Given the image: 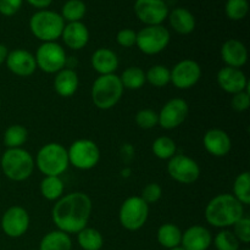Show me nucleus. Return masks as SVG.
Segmentation results:
<instances>
[{
	"instance_id": "obj_17",
	"label": "nucleus",
	"mask_w": 250,
	"mask_h": 250,
	"mask_svg": "<svg viewBox=\"0 0 250 250\" xmlns=\"http://www.w3.org/2000/svg\"><path fill=\"white\" fill-rule=\"evenodd\" d=\"M216 81L222 90L232 95L249 89L248 78L241 68L225 66L217 72Z\"/></svg>"
},
{
	"instance_id": "obj_44",
	"label": "nucleus",
	"mask_w": 250,
	"mask_h": 250,
	"mask_svg": "<svg viewBox=\"0 0 250 250\" xmlns=\"http://www.w3.org/2000/svg\"><path fill=\"white\" fill-rule=\"evenodd\" d=\"M7 54H9V50H7L6 46L4 44H0V65L5 62L7 58Z\"/></svg>"
},
{
	"instance_id": "obj_25",
	"label": "nucleus",
	"mask_w": 250,
	"mask_h": 250,
	"mask_svg": "<svg viewBox=\"0 0 250 250\" xmlns=\"http://www.w3.org/2000/svg\"><path fill=\"white\" fill-rule=\"evenodd\" d=\"M72 241L70 234L62 231H51L42 238L39 244V250H71Z\"/></svg>"
},
{
	"instance_id": "obj_27",
	"label": "nucleus",
	"mask_w": 250,
	"mask_h": 250,
	"mask_svg": "<svg viewBox=\"0 0 250 250\" xmlns=\"http://www.w3.org/2000/svg\"><path fill=\"white\" fill-rule=\"evenodd\" d=\"M156 238L160 246L164 248H175L181 246V239H182V231L180 227L173 224H164L159 227Z\"/></svg>"
},
{
	"instance_id": "obj_24",
	"label": "nucleus",
	"mask_w": 250,
	"mask_h": 250,
	"mask_svg": "<svg viewBox=\"0 0 250 250\" xmlns=\"http://www.w3.org/2000/svg\"><path fill=\"white\" fill-rule=\"evenodd\" d=\"M80 87V78L72 68H62L54 78V89L56 94L62 98H70L77 92Z\"/></svg>"
},
{
	"instance_id": "obj_28",
	"label": "nucleus",
	"mask_w": 250,
	"mask_h": 250,
	"mask_svg": "<svg viewBox=\"0 0 250 250\" xmlns=\"http://www.w3.org/2000/svg\"><path fill=\"white\" fill-rule=\"evenodd\" d=\"M77 242L83 250H100L104 246L102 233L92 227H85L78 232Z\"/></svg>"
},
{
	"instance_id": "obj_26",
	"label": "nucleus",
	"mask_w": 250,
	"mask_h": 250,
	"mask_svg": "<svg viewBox=\"0 0 250 250\" xmlns=\"http://www.w3.org/2000/svg\"><path fill=\"white\" fill-rule=\"evenodd\" d=\"M65 185L60 176H44L41 182V194L49 202H56L63 195Z\"/></svg>"
},
{
	"instance_id": "obj_30",
	"label": "nucleus",
	"mask_w": 250,
	"mask_h": 250,
	"mask_svg": "<svg viewBox=\"0 0 250 250\" xmlns=\"http://www.w3.org/2000/svg\"><path fill=\"white\" fill-rule=\"evenodd\" d=\"M87 14V5L83 0H67L61 7V17L63 21L70 22H81L83 17Z\"/></svg>"
},
{
	"instance_id": "obj_16",
	"label": "nucleus",
	"mask_w": 250,
	"mask_h": 250,
	"mask_svg": "<svg viewBox=\"0 0 250 250\" xmlns=\"http://www.w3.org/2000/svg\"><path fill=\"white\" fill-rule=\"evenodd\" d=\"M5 62L10 72L19 77H29L37 70L34 55L24 49H15V50L9 51Z\"/></svg>"
},
{
	"instance_id": "obj_10",
	"label": "nucleus",
	"mask_w": 250,
	"mask_h": 250,
	"mask_svg": "<svg viewBox=\"0 0 250 250\" xmlns=\"http://www.w3.org/2000/svg\"><path fill=\"white\" fill-rule=\"evenodd\" d=\"M37 68L45 73H58L67 63L65 49L56 42L42 43L34 55Z\"/></svg>"
},
{
	"instance_id": "obj_19",
	"label": "nucleus",
	"mask_w": 250,
	"mask_h": 250,
	"mask_svg": "<svg viewBox=\"0 0 250 250\" xmlns=\"http://www.w3.org/2000/svg\"><path fill=\"white\" fill-rule=\"evenodd\" d=\"M211 243V232L200 225H194L186 229L181 239V247L185 250H208Z\"/></svg>"
},
{
	"instance_id": "obj_37",
	"label": "nucleus",
	"mask_w": 250,
	"mask_h": 250,
	"mask_svg": "<svg viewBox=\"0 0 250 250\" xmlns=\"http://www.w3.org/2000/svg\"><path fill=\"white\" fill-rule=\"evenodd\" d=\"M136 124L139 128L150 129L159 125V115L151 109L139 110L136 115Z\"/></svg>"
},
{
	"instance_id": "obj_4",
	"label": "nucleus",
	"mask_w": 250,
	"mask_h": 250,
	"mask_svg": "<svg viewBox=\"0 0 250 250\" xmlns=\"http://www.w3.org/2000/svg\"><path fill=\"white\" fill-rule=\"evenodd\" d=\"M2 173L9 180L22 182L31 177L34 170V159L31 153L23 148L6 149L0 159Z\"/></svg>"
},
{
	"instance_id": "obj_45",
	"label": "nucleus",
	"mask_w": 250,
	"mask_h": 250,
	"mask_svg": "<svg viewBox=\"0 0 250 250\" xmlns=\"http://www.w3.org/2000/svg\"><path fill=\"white\" fill-rule=\"evenodd\" d=\"M168 250H185V249H183L181 246H178V247H175V248H171V249H168Z\"/></svg>"
},
{
	"instance_id": "obj_12",
	"label": "nucleus",
	"mask_w": 250,
	"mask_h": 250,
	"mask_svg": "<svg viewBox=\"0 0 250 250\" xmlns=\"http://www.w3.org/2000/svg\"><path fill=\"white\" fill-rule=\"evenodd\" d=\"M133 11L146 26H158L167 20L170 9L165 0H136Z\"/></svg>"
},
{
	"instance_id": "obj_43",
	"label": "nucleus",
	"mask_w": 250,
	"mask_h": 250,
	"mask_svg": "<svg viewBox=\"0 0 250 250\" xmlns=\"http://www.w3.org/2000/svg\"><path fill=\"white\" fill-rule=\"evenodd\" d=\"M26 2L31 5L32 7H34V9L44 10L50 6L53 0H26Z\"/></svg>"
},
{
	"instance_id": "obj_15",
	"label": "nucleus",
	"mask_w": 250,
	"mask_h": 250,
	"mask_svg": "<svg viewBox=\"0 0 250 250\" xmlns=\"http://www.w3.org/2000/svg\"><path fill=\"white\" fill-rule=\"evenodd\" d=\"M189 112L188 103L182 98L168 100L159 112V125L164 129H175L186 121Z\"/></svg>"
},
{
	"instance_id": "obj_5",
	"label": "nucleus",
	"mask_w": 250,
	"mask_h": 250,
	"mask_svg": "<svg viewBox=\"0 0 250 250\" xmlns=\"http://www.w3.org/2000/svg\"><path fill=\"white\" fill-rule=\"evenodd\" d=\"M124 89L120 77L115 73L99 76L90 90L93 104L100 110L111 109L120 102L124 95Z\"/></svg>"
},
{
	"instance_id": "obj_39",
	"label": "nucleus",
	"mask_w": 250,
	"mask_h": 250,
	"mask_svg": "<svg viewBox=\"0 0 250 250\" xmlns=\"http://www.w3.org/2000/svg\"><path fill=\"white\" fill-rule=\"evenodd\" d=\"M163 195V188L158 183H149L142 190L141 198L148 205L154 204V203L159 202Z\"/></svg>"
},
{
	"instance_id": "obj_36",
	"label": "nucleus",
	"mask_w": 250,
	"mask_h": 250,
	"mask_svg": "<svg viewBox=\"0 0 250 250\" xmlns=\"http://www.w3.org/2000/svg\"><path fill=\"white\" fill-rule=\"evenodd\" d=\"M212 243L216 250H239L241 242L237 239L233 232L229 229H222L215 236V238H212Z\"/></svg>"
},
{
	"instance_id": "obj_13",
	"label": "nucleus",
	"mask_w": 250,
	"mask_h": 250,
	"mask_svg": "<svg viewBox=\"0 0 250 250\" xmlns=\"http://www.w3.org/2000/svg\"><path fill=\"white\" fill-rule=\"evenodd\" d=\"M170 82L177 89H189L194 87L202 78V67L197 61L192 59H185L176 63L170 70Z\"/></svg>"
},
{
	"instance_id": "obj_38",
	"label": "nucleus",
	"mask_w": 250,
	"mask_h": 250,
	"mask_svg": "<svg viewBox=\"0 0 250 250\" xmlns=\"http://www.w3.org/2000/svg\"><path fill=\"white\" fill-rule=\"evenodd\" d=\"M233 233L239 242L248 244L250 242V219L247 216L241 217L233 225Z\"/></svg>"
},
{
	"instance_id": "obj_11",
	"label": "nucleus",
	"mask_w": 250,
	"mask_h": 250,
	"mask_svg": "<svg viewBox=\"0 0 250 250\" xmlns=\"http://www.w3.org/2000/svg\"><path fill=\"white\" fill-rule=\"evenodd\" d=\"M167 172L173 181L182 185H192L200 176V167L195 160L185 154H176L168 160Z\"/></svg>"
},
{
	"instance_id": "obj_34",
	"label": "nucleus",
	"mask_w": 250,
	"mask_h": 250,
	"mask_svg": "<svg viewBox=\"0 0 250 250\" xmlns=\"http://www.w3.org/2000/svg\"><path fill=\"white\" fill-rule=\"evenodd\" d=\"M170 68L165 65H154L146 72V82L156 88L166 87L170 83Z\"/></svg>"
},
{
	"instance_id": "obj_21",
	"label": "nucleus",
	"mask_w": 250,
	"mask_h": 250,
	"mask_svg": "<svg viewBox=\"0 0 250 250\" xmlns=\"http://www.w3.org/2000/svg\"><path fill=\"white\" fill-rule=\"evenodd\" d=\"M221 58L226 66L241 68L248 61V49L238 39H229L221 46Z\"/></svg>"
},
{
	"instance_id": "obj_32",
	"label": "nucleus",
	"mask_w": 250,
	"mask_h": 250,
	"mask_svg": "<svg viewBox=\"0 0 250 250\" xmlns=\"http://www.w3.org/2000/svg\"><path fill=\"white\" fill-rule=\"evenodd\" d=\"M151 150H153L154 155L160 160H170L172 156L177 154V146L172 138L161 136L153 142Z\"/></svg>"
},
{
	"instance_id": "obj_22",
	"label": "nucleus",
	"mask_w": 250,
	"mask_h": 250,
	"mask_svg": "<svg viewBox=\"0 0 250 250\" xmlns=\"http://www.w3.org/2000/svg\"><path fill=\"white\" fill-rule=\"evenodd\" d=\"M167 20L171 28L176 33L183 34V36L192 33L197 26L194 15L186 7H175L173 10H171L168 12Z\"/></svg>"
},
{
	"instance_id": "obj_3",
	"label": "nucleus",
	"mask_w": 250,
	"mask_h": 250,
	"mask_svg": "<svg viewBox=\"0 0 250 250\" xmlns=\"http://www.w3.org/2000/svg\"><path fill=\"white\" fill-rule=\"evenodd\" d=\"M65 24L59 12L49 9L38 10L29 19V31L43 43L56 42L61 38Z\"/></svg>"
},
{
	"instance_id": "obj_7",
	"label": "nucleus",
	"mask_w": 250,
	"mask_h": 250,
	"mask_svg": "<svg viewBox=\"0 0 250 250\" xmlns=\"http://www.w3.org/2000/svg\"><path fill=\"white\" fill-rule=\"evenodd\" d=\"M171 33L165 26H146L137 32L136 45L146 55H156L167 48Z\"/></svg>"
},
{
	"instance_id": "obj_2",
	"label": "nucleus",
	"mask_w": 250,
	"mask_h": 250,
	"mask_svg": "<svg viewBox=\"0 0 250 250\" xmlns=\"http://www.w3.org/2000/svg\"><path fill=\"white\" fill-rule=\"evenodd\" d=\"M244 216V205L229 193L212 198L205 208V220L216 229L231 227Z\"/></svg>"
},
{
	"instance_id": "obj_41",
	"label": "nucleus",
	"mask_w": 250,
	"mask_h": 250,
	"mask_svg": "<svg viewBox=\"0 0 250 250\" xmlns=\"http://www.w3.org/2000/svg\"><path fill=\"white\" fill-rule=\"evenodd\" d=\"M232 107H233L236 111L238 112H243L246 110L249 109L250 105V94H249V89L243 90V92H239L233 94L231 100Z\"/></svg>"
},
{
	"instance_id": "obj_14",
	"label": "nucleus",
	"mask_w": 250,
	"mask_h": 250,
	"mask_svg": "<svg viewBox=\"0 0 250 250\" xmlns=\"http://www.w3.org/2000/svg\"><path fill=\"white\" fill-rule=\"evenodd\" d=\"M31 219L26 209L22 207H11L1 217V229L10 238H20L29 229Z\"/></svg>"
},
{
	"instance_id": "obj_9",
	"label": "nucleus",
	"mask_w": 250,
	"mask_h": 250,
	"mask_svg": "<svg viewBox=\"0 0 250 250\" xmlns=\"http://www.w3.org/2000/svg\"><path fill=\"white\" fill-rule=\"evenodd\" d=\"M68 163L78 170H92L100 160V149L90 139H77L67 149Z\"/></svg>"
},
{
	"instance_id": "obj_40",
	"label": "nucleus",
	"mask_w": 250,
	"mask_h": 250,
	"mask_svg": "<svg viewBox=\"0 0 250 250\" xmlns=\"http://www.w3.org/2000/svg\"><path fill=\"white\" fill-rule=\"evenodd\" d=\"M136 41H137V32L131 28L120 29L116 34L117 44L124 46V48H132L133 45H136Z\"/></svg>"
},
{
	"instance_id": "obj_33",
	"label": "nucleus",
	"mask_w": 250,
	"mask_h": 250,
	"mask_svg": "<svg viewBox=\"0 0 250 250\" xmlns=\"http://www.w3.org/2000/svg\"><path fill=\"white\" fill-rule=\"evenodd\" d=\"M233 195L242 205L250 204V173L241 172L233 182Z\"/></svg>"
},
{
	"instance_id": "obj_8",
	"label": "nucleus",
	"mask_w": 250,
	"mask_h": 250,
	"mask_svg": "<svg viewBox=\"0 0 250 250\" xmlns=\"http://www.w3.org/2000/svg\"><path fill=\"white\" fill-rule=\"evenodd\" d=\"M149 216V205L141 197H129L122 203L119 211L120 224L127 231H138L146 225Z\"/></svg>"
},
{
	"instance_id": "obj_23",
	"label": "nucleus",
	"mask_w": 250,
	"mask_h": 250,
	"mask_svg": "<svg viewBox=\"0 0 250 250\" xmlns=\"http://www.w3.org/2000/svg\"><path fill=\"white\" fill-rule=\"evenodd\" d=\"M92 67L97 71L100 76L112 75L119 68V58L116 53L109 48H99L93 53Z\"/></svg>"
},
{
	"instance_id": "obj_20",
	"label": "nucleus",
	"mask_w": 250,
	"mask_h": 250,
	"mask_svg": "<svg viewBox=\"0 0 250 250\" xmlns=\"http://www.w3.org/2000/svg\"><path fill=\"white\" fill-rule=\"evenodd\" d=\"M89 29L82 21L66 23L61 34V39L65 45L72 50H81L84 48L89 42Z\"/></svg>"
},
{
	"instance_id": "obj_42",
	"label": "nucleus",
	"mask_w": 250,
	"mask_h": 250,
	"mask_svg": "<svg viewBox=\"0 0 250 250\" xmlns=\"http://www.w3.org/2000/svg\"><path fill=\"white\" fill-rule=\"evenodd\" d=\"M24 0H0V14L5 17H11L21 10Z\"/></svg>"
},
{
	"instance_id": "obj_35",
	"label": "nucleus",
	"mask_w": 250,
	"mask_h": 250,
	"mask_svg": "<svg viewBox=\"0 0 250 250\" xmlns=\"http://www.w3.org/2000/svg\"><path fill=\"white\" fill-rule=\"evenodd\" d=\"M249 12L248 0H227L225 4V14L231 21H241Z\"/></svg>"
},
{
	"instance_id": "obj_47",
	"label": "nucleus",
	"mask_w": 250,
	"mask_h": 250,
	"mask_svg": "<svg viewBox=\"0 0 250 250\" xmlns=\"http://www.w3.org/2000/svg\"><path fill=\"white\" fill-rule=\"evenodd\" d=\"M246 250H249V249H246Z\"/></svg>"
},
{
	"instance_id": "obj_1",
	"label": "nucleus",
	"mask_w": 250,
	"mask_h": 250,
	"mask_svg": "<svg viewBox=\"0 0 250 250\" xmlns=\"http://www.w3.org/2000/svg\"><path fill=\"white\" fill-rule=\"evenodd\" d=\"M92 209L89 195L83 192L68 193L56 200L51 210V219L59 231L77 234L87 227Z\"/></svg>"
},
{
	"instance_id": "obj_46",
	"label": "nucleus",
	"mask_w": 250,
	"mask_h": 250,
	"mask_svg": "<svg viewBox=\"0 0 250 250\" xmlns=\"http://www.w3.org/2000/svg\"><path fill=\"white\" fill-rule=\"evenodd\" d=\"M0 105H1V99H0Z\"/></svg>"
},
{
	"instance_id": "obj_6",
	"label": "nucleus",
	"mask_w": 250,
	"mask_h": 250,
	"mask_svg": "<svg viewBox=\"0 0 250 250\" xmlns=\"http://www.w3.org/2000/svg\"><path fill=\"white\" fill-rule=\"evenodd\" d=\"M34 164L44 176H61L70 166L67 149L60 143H48L38 150Z\"/></svg>"
},
{
	"instance_id": "obj_18",
	"label": "nucleus",
	"mask_w": 250,
	"mask_h": 250,
	"mask_svg": "<svg viewBox=\"0 0 250 250\" xmlns=\"http://www.w3.org/2000/svg\"><path fill=\"white\" fill-rule=\"evenodd\" d=\"M203 144L204 148L210 155L222 158L226 156L231 151L232 142L229 133L224 129L211 128L203 137Z\"/></svg>"
},
{
	"instance_id": "obj_31",
	"label": "nucleus",
	"mask_w": 250,
	"mask_h": 250,
	"mask_svg": "<svg viewBox=\"0 0 250 250\" xmlns=\"http://www.w3.org/2000/svg\"><path fill=\"white\" fill-rule=\"evenodd\" d=\"M28 138V131L21 125H11L4 132V141L5 146L7 149L21 148L26 143Z\"/></svg>"
},
{
	"instance_id": "obj_29",
	"label": "nucleus",
	"mask_w": 250,
	"mask_h": 250,
	"mask_svg": "<svg viewBox=\"0 0 250 250\" xmlns=\"http://www.w3.org/2000/svg\"><path fill=\"white\" fill-rule=\"evenodd\" d=\"M119 77L124 88L131 90L141 89L146 82V72L138 66H129Z\"/></svg>"
}]
</instances>
